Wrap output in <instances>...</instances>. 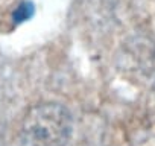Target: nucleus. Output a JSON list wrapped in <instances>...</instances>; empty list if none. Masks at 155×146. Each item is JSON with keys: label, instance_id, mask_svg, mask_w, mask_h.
Wrapping results in <instances>:
<instances>
[{"label": "nucleus", "instance_id": "nucleus-1", "mask_svg": "<svg viewBox=\"0 0 155 146\" xmlns=\"http://www.w3.org/2000/svg\"><path fill=\"white\" fill-rule=\"evenodd\" d=\"M71 132V114L58 102L31 107L21 122V137L26 146H67Z\"/></svg>", "mask_w": 155, "mask_h": 146}, {"label": "nucleus", "instance_id": "nucleus-2", "mask_svg": "<svg viewBox=\"0 0 155 146\" xmlns=\"http://www.w3.org/2000/svg\"><path fill=\"white\" fill-rule=\"evenodd\" d=\"M35 14V5L31 0H20L18 5L14 8L12 14H11V20L15 26L23 25L26 22H29Z\"/></svg>", "mask_w": 155, "mask_h": 146}]
</instances>
